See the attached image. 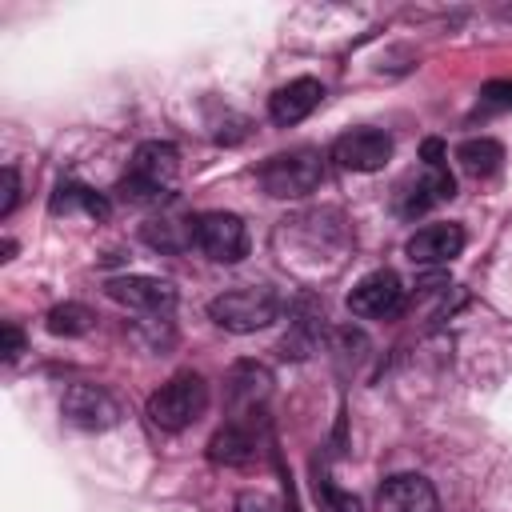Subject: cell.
<instances>
[{"label": "cell", "instance_id": "obj_1", "mask_svg": "<svg viewBox=\"0 0 512 512\" xmlns=\"http://www.w3.org/2000/svg\"><path fill=\"white\" fill-rule=\"evenodd\" d=\"M180 176V152L168 140H144L132 152L128 176L120 180V196L132 204H164L172 196V184Z\"/></svg>", "mask_w": 512, "mask_h": 512}, {"label": "cell", "instance_id": "obj_18", "mask_svg": "<svg viewBox=\"0 0 512 512\" xmlns=\"http://www.w3.org/2000/svg\"><path fill=\"white\" fill-rule=\"evenodd\" d=\"M312 492H316L320 512H364V504H360L352 492L336 488V484H332V476H328L320 464L312 468Z\"/></svg>", "mask_w": 512, "mask_h": 512}, {"label": "cell", "instance_id": "obj_21", "mask_svg": "<svg viewBox=\"0 0 512 512\" xmlns=\"http://www.w3.org/2000/svg\"><path fill=\"white\" fill-rule=\"evenodd\" d=\"M0 180H4V196H0V220H8V216L16 212V204H20V176H16V168H12V164H4Z\"/></svg>", "mask_w": 512, "mask_h": 512}, {"label": "cell", "instance_id": "obj_9", "mask_svg": "<svg viewBox=\"0 0 512 512\" xmlns=\"http://www.w3.org/2000/svg\"><path fill=\"white\" fill-rule=\"evenodd\" d=\"M104 292L124 304V308H136L144 316H168L176 308V288L160 276H144V272H132V276H112L104 284Z\"/></svg>", "mask_w": 512, "mask_h": 512}, {"label": "cell", "instance_id": "obj_3", "mask_svg": "<svg viewBox=\"0 0 512 512\" xmlns=\"http://www.w3.org/2000/svg\"><path fill=\"white\" fill-rule=\"evenodd\" d=\"M208 408V380L200 372H180L168 384H160L148 396V420L160 432H184L192 428Z\"/></svg>", "mask_w": 512, "mask_h": 512}, {"label": "cell", "instance_id": "obj_15", "mask_svg": "<svg viewBox=\"0 0 512 512\" xmlns=\"http://www.w3.org/2000/svg\"><path fill=\"white\" fill-rule=\"evenodd\" d=\"M456 160H460V168H464L472 180H488V176L500 172L504 148H500V140H492V136H472V140H464V144L456 148Z\"/></svg>", "mask_w": 512, "mask_h": 512}, {"label": "cell", "instance_id": "obj_11", "mask_svg": "<svg viewBox=\"0 0 512 512\" xmlns=\"http://www.w3.org/2000/svg\"><path fill=\"white\" fill-rule=\"evenodd\" d=\"M224 396L232 404V416H248L272 396V372L256 360H236L224 376Z\"/></svg>", "mask_w": 512, "mask_h": 512}, {"label": "cell", "instance_id": "obj_20", "mask_svg": "<svg viewBox=\"0 0 512 512\" xmlns=\"http://www.w3.org/2000/svg\"><path fill=\"white\" fill-rule=\"evenodd\" d=\"M480 108L484 112H504L512 108V80H488L480 88Z\"/></svg>", "mask_w": 512, "mask_h": 512}, {"label": "cell", "instance_id": "obj_13", "mask_svg": "<svg viewBox=\"0 0 512 512\" xmlns=\"http://www.w3.org/2000/svg\"><path fill=\"white\" fill-rule=\"evenodd\" d=\"M320 100H324V84L312 76H300V80H288L284 88H276L268 96V116H272V124L292 128L304 116H312L320 108Z\"/></svg>", "mask_w": 512, "mask_h": 512}, {"label": "cell", "instance_id": "obj_12", "mask_svg": "<svg viewBox=\"0 0 512 512\" xmlns=\"http://www.w3.org/2000/svg\"><path fill=\"white\" fill-rule=\"evenodd\" d=\"M380 512H436V488L420 472H396L376 492Z\"/></svg>", "mask_w": 512, "mask_h": 512}, {"label": "cell", "instance_id": "obj_6", "mask_svg": "<svg viewBox=\"0 0 512 512\" xmlns=\"http://www.w3.org/2000/svg\"><path fill=\"white\" fill-rule=\"evenodd\" d=\"M60 416L80 432H104L120 424V404L100 384H68L60 396Z\"/></svg>", "mask_w": 512, "mask_h": 512}, {"label": "cell", "instance_id": "obj_5", "mask_svg": "<svg viewBox=\"0 0 512 512\" xmlns=\"http://www.w3.org/2000/svg\"><path fill=\"white\" fill-rule=\"evenodd\" d=\"M196 244L216 264H240L248 256V228L236 212H204L192 224Z\"/></svg>", "mask_w": 512, "mask_h": 512}, {"label": "cell", "instance_id": "obj_14", "mask_svg": "<svg viewBox=\"0 0 512 512\" xmlns=\"http://www.w3.org/2000/svg\"><path fill=\"white\" fill-rule=\"evenodd\" d=\"M208 456H212L216 464H224V468H248V464H256V456H260V440H256V432H252L248 424L232 420V424H224V428L208 440Z\"/></svg>", "mask_w": 512, "mask_h": 512}, {"label": "cell", "instance_id": "obj_23", "mask_svg": "<svg viewBox=\"0 0 512 512\" xmlns=\"http://www.w3.org/2000/svg\"><path fill=\"white\" fill-rule=\"evenodd\" d=\"M24 352V332H20V324H4V360H16Z\"/></svg>", "mask_w": 512, "mask_h": 512}, {"label": "cell", "instance_id": "obj_22", "mask_svg": "<svg viewBox=\"0 0 512 512\" xmlns=\"http://www.w3.org/2000/svg\"><path fill=\"white\" fill-rule=\"evenodd\" d=\"M232 512H276V504H272V496H264V492H240V496L232 500Z\"/></svg>", "mask_w": 512, "mask_h": 512}, {"label": "cell", "instance_id": "obj_10", "mask_svg": "<svg viewBox=\"0 0 512 512\" xmlns=\"http://www.w3.org/2000/svg\"><path fill=\"white\" fill-rule=\"evenodd\" d=\"M404 252H408V260L420 264V268L448 264V260H456V256L464 252V228L452 224V220H448V224H424V228H416V232L408 236Z\"/></svg>", "mask_w": 512, "mask_h": 512}, {"label": "cell", "instance_id": "obj_8", "mask_svg": "<svg viewBox=\"0 0 512 512\" xmlns=\"http://www.w3.org/2000/svg\"><path fill=\"white\" fill-rule=\"evenodd\" d=\"M392 136L384 128H348L332 144V160L348 172H380L392 160Z\"/></svg>", "mask_w": 512, "mask_h": 512}, {"label": "cell", "instance_id": "obj_2", "mask_svg": "<svg viewBox=\"0 0 512 512\" xmlns=\"http://www.w3.org/2000/svg\"><path fill=\"white\" fill-rule=\"evenodd\" d=\"M208 316H212V324H220L224 332L248 336V332H260V328L276 324V316H280V296H276V288H268V284H240V288H228V292L212 296V300H208Z\"/></svg>", "mask_w": 512, "mask_h": 512}, {"label": "cell", "instance_id": "obj_17", "mask_svg": "<svg viewBox=\"0 0 512 512\" xmlns=\"http://www.w3.org/2000/svg\"><path fill=\"white\" fill-rule=\"evenodd\" d=\"M48 332L52 336H84V332H92V324H96V316L84 308V304H76V300H68V304H56L52 312H48Z\"/></svg>", "mask_w": 512, "mask_h": 512}, {"label": "cell", "instance_id": "obj_16", "mask_svg": "<svg viewBox=\"0 0 512 512\" xmlns=\"http://www.w3.org/2000/svg\"><path fill=\"white\" fill-rule=\"evenodd\" d=\"M88 212L92 220H104L108 216V200L84 184H60L56 196H52V212Z\"/></svg>", "mask_w": 512, "mask_h": 512}, {"label": "cell", "instance_id": "obj_19", "mask_svg": "<svg viewBox=\"0 0 512 512\" xmlns=\"http://www.w3.org/2000/svg\"><path fill=\"white\" fill-rule=\"evenodd\" d=\"M176 232H180L176 220H148V224H144V240H148L152 248H160V252H180L184 240H192V236H176Z\"/></svg>", "mask_w": 512, "mask_h": 512}, {"label": "cell", "instance_id": "obj_7", "mask_svg": "<svg viewBox=\"0 0 512 512\" xmlns=\"http://www.w3.org/2000/svg\"><path fill=\"white\" fill-rule=\"evenodd\" d=\"M404 304V284L392 268H376L368 276H360L348 292V312L360 316V320H384V316H396Z\"/></svg>", "mask_w": 512, "mask_h": 512}, {"label": "cell", "instance_id": "obj_4", "mask_svg": "<svg viewBox=\"0 0 512 512\" xmlns=\"http://www.w3.org/2000/svg\"><path fill=\"white\" fill-rule=\"evenodd\" d=\"M320 180H324V156L316 148L276 152L260 164V188L276 200H300V196L316 192Z\"/></svg>", "mask_w": 512, "mask_h": 512}]
</instances>
